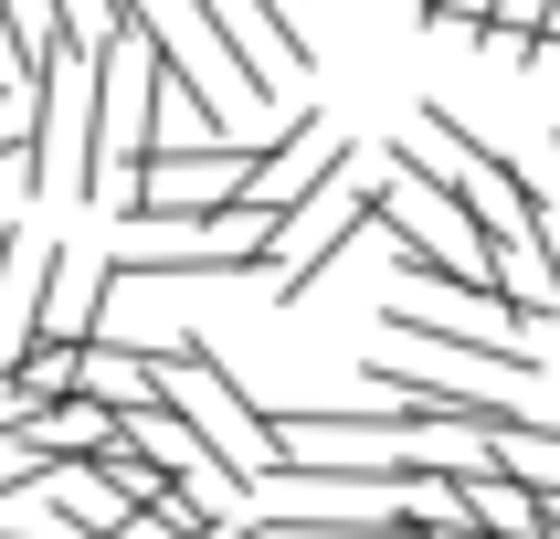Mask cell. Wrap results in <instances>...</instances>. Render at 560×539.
Segmentation results:
<instances>
[{
	"mask_svg": "<svg viewBox=\"0 0 560 539\" xmlns=\"http://www.w3.org/2000/svg\"><path fill=\"white\" fill-rule=\"evenodd\" d=\"M371 201H381V159L349 149L339 169H328V180L276 222V244H265V285H276V307H307V285L328 276L360 233H371Z\"/></svg>",
	"mask_w": 560,
	"mask_h": 539,
	"instance_id": "6da1fadb",
	"label": "cell"
},
{
	"mask_svg": "<svg viewBox=\"0 0 560 539\" xmlns=\"http://www.w3.org/2000/svg\"><path fill=\"white\" fill-rule=\"evenodd\" d=\"M244 138H222V149H138L127 159V222H180V233H222V212H233V190H244Z\"/></svg>",
	"mask_w": 560,
	"mask_h": 539,
	"instance_id": "7a4b0ae2",
	"label": "cell"
},
{
	"mask_svg": "<svg viewBox=\"0 0 560 539\" xmlns=\"http://www.w3.org/2000/svg\"><path fill=\"white\" fill-rule=\"evenodd\" d=\"M106 296H117L106 254H85V244H43V307H32V339H43V349H85L95 328H106Z\"/></svg>",
	"mask_w": 560,
	"mask_h": 539,
	"instance_id": "3957f363",
	"label": "cell"
},
{
	"mask_svg": "<svg viewBox=\"0 0 560 539\" xmlns=\"http://www.w3.org/2000/svg\"><path fill=\"white\" fill-rule=\"evenodd\" d=\"M22 444L43 455V466H106V455H117V412L85 402V391H63V402H43L22 423Z\"/></svg>",
	"mask_w": 560,
	"mask_h": 539,
	"instance_id": "277c9868",
	"label": "cell"
},
{
	"mask_svg": "<svg viewBox=\"0 0 560 539\" xmlns=\"http://www.w3.org/2000/svg\"><path fill=\"white\" fill-rule=\"evenodd\" d=\"M32 307H43V244H22V233L0 222V380H11V360L32 349Z\"/></svg>",
	"mask_w": 560,
	"mask_h": 539,
	"instance_id": "5b68a950",
	"label": "cell"
},
{
	"mask_svg": "<svg viewBox=\"0 0 560 539\" xmlns=\"http://www.w3.org/2000/svg\"><path fill=\"white\" fill-rule=\"evenodd\" d=\"M74 391H85V402H106V412H138V402L159 391V371H149L127 339H85V349H74Z\"/></svg>",
	"mask_w": 560,
	"mask_h": 539,
	"instance_id": "8992f818",
	"label": "cell"
},
{
	"mask_svg": "<svg viewBox=\"0 0 560 539\" xmlns=\"http://www.w3.org/2000/svg\"><path fill=\"white\" fill-rule=\"evenodd\" d=\"M11 380H22V402H32V412L63 402V391H74V349H43V339H32L22 360H11Z\"/></svg>",
	"mask_w": 560,
	"mask_h": 539,
	"instance_id": "52a82bcc",
	"label": "cell"
},
{
	"mask_svg": "<svg viewBox=\"0 0 560 539\" xmlns=\"http://www.w3.org/2000/svg\"><path fill=\"white\" fill-rule=\"evenodd\" d=\"M487 11H498V0H423L434 32H487Z\"/></svg>",
	"mask_w": 560,
	"mask_h": 539,
	"instance_id": "ba28073f",
	"label": "cell"
},
{
	"mask_svg": "<svg viewBox=\"0 0 560 539\" xmlns=\"http://www.w3.org/2000/svg\"><path fill=\"white\" fill-rule=\"evenodd\" d=\"M117 539H180V529H170V518H149V507H127V518H117Z\"/></svg>",
	"mask_w": 560,
	"mask_h": 539,
	"instance_id": "9c48e42d",
	"label": "cell"
}]
</instances>
